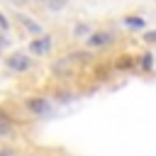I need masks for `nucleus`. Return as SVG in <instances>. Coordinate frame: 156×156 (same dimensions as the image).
Here are the masks:
<instances>
[{
  "mask_svg": "<svg viewBox=\"0 0 156 156\" xmlns=\"http://www.w3.org/2000/svg\"><path fill=\"white\" fill-rule=\"evenodd\" d=\"M24 107L34 115V117H46V115H51V102H49V98H27L24 100Z\"/></svg>",
  "mask_w": 156,
  "mask_h": 156,
  "instance_id": "f257e3e1",
  "label": "nucleus"
},
{
  "mask_svg": "<svg viewBox=\"0 0 156 156\" xmlns=\"http://www.w3.org/2000/svg\"><path fill=\"white\" fill-rule=\"evenodd\" d=\"M5 66H7L10 71H15V73H24V71H29L32 58H29L27 54H22V51H15V54H10V56L5 58Z\"/></svg>",
  "mask_w": 156,
  "mask_h": 156,
  "instance_id": "f03ea898",
  "label": "nucleus"
},
{
  "mask_svg": "<svg viewBox=\"0 0 156 156\" xmlns=\"http://www.w3.org/2000/svg\"><path fill=\"white\" fill-rule=\"evenodd\" d=\"M29 51H32V54H37V56L49 54V51H51V37H49V34H41L39 39H34V41L29 44Z\"/></svg>",
  "mask_w": 156,
  "mask_h": 156,
  "instance_id": "7ed1b4c3",
  "label": "nucleus"
},
{
  "mask_svg": "<svg viewBox=\"0 0 156 156\" xmlns=\"http://www.w3.org/2000/svg\"><path fill=\"white\" fill-rule=\"evenodd\" d=\"M110 41H112L110 32H93V34H88V46H93V49H102Z\"/></svg>",
  "mask_w": 156,
  "mask_h": 156,
  "instance_id": "20e7f679",
  "label": "nucleus"
},
{
  "mask_svg": "<svg viewBox=\"0 0 156 156\" xmlns=\"http://www.w3.org/2000/svg\"><path fill=\"white\" fill-rule=\"evenodd\" d=\"M17 20H20V24H22V27H24L29 34H37V37H41V34H44L41 24H39V22H34L29 15H20V12H17Z\"/></svg>",
  "mask_w": 156,
  "mask_h": 156,
  "instance_id": "39448f33",
  "label": "nucleus"
},
{
  "mask_svg": "<svg viewBox=\"0 0 156 156\" xmlns=\"http://www.w3.org/2000/svg\"><path fill=\"white\" fill-rule=\"evenodd\" d=\"M136 66H139L144 73H151V71H154V54H151V51L141 54V56L136 58Z\"/></svg>",
  "mask_w": 156,
  "mask_h": 156,
  "instance_id": "423d86ee",
  "label": "nucleus"
},
{
  "mask_svg": "<svg viewBox=\"0 0 156 156\" xmlns=\"http://www.w3.org/2000/svg\"><path fill=\"white\" fill-rule=\"evenodd\" d=\"M136 66V58L134 56H119V61H115V68L117 71H127V68H134Z\"/></svg>",
  "mask_w": 156,
  "mask_h": 156,
  "instance_id": "0eeeda50",
  "label": "nucleus"
},
{
  "mask_svg": "<svg viewBox=\"0 0 156 156\" xmlns=\"http://www.w3.org/2000/svg\"><path fill=\"white\" fill-rule=\"evenodd\" d=\"M124 24H127V27H132V29H141V27L146 24V20H144V17H139V15H127V17H124Z\"/></svg>",
  "mask_w": 156,
  "mask_h": 156,
  "instance_id": "6e6552de",
  "label": "nucleus"
},
{
  "mask_svg": "<svg viewBox=\"0 0 156 156\" xmlns=\"http://www.w3.org/2000/svg\"><path fill=\"white\" fill-rule=\"evenodd\" d=\"M15 136V124L12 122H0V141Z\"/></svg>",
  "mask_w": 156,
  "mask_h": 156,
  "instance_id": "1a4fd4ad",
  "label": "nucleus"
},
{
  "mask_svg": "<svg viewBox=\"0 0 156 156\" xmlns=\"http://www.w3.org/2000/svg\"><path fill=\"white\" fill-rule=\"evenodd\" d=\"M41 2H44V5L49 7V10H54V12H56V10L66 7V2H68V0H41Z\"/></svg>",
  "mask_w": 156,
  "mask_h": 156,
  "instance_id": "9d476101",
  "label": "nucleus"
},
{
  "mask_svg": "<svg viewBox=\"0 0 156 156\" xmlns=\"http://www.w3.org/2000/svg\"><path fill=\"white\" fill-rule=\"evenodd\" d=\"M0 122H12V117H10V112L0 105Z\"/></svg>",
  "mask_w": 156,
  "mask_h": 156,
  "instance_id": "9b49d317",
  "label": "nucleus"
},
{
  "mask_svg": "<svg viewBox=\"0 0 156 156\" xmlns=\"http://www.w3.org/2000/svg\"><path fill=\"white\" fill-rule=\"evenodd\" d=\"M0 29H2V32H7V29H10V22H7V17H5L2 12H0Z\"/></svg>",
  "mask_w": 156,
  "mask_h": 156,
  "instance_id": "f8f14e48",
  "label": "nucleus"
},
{
  "mask_svg": "<svg viewBox=\"0 0 156 156\" xmlns=\"http://www.w3.org/2000/svg\"><path fill=\"white\" fill-rule=\"evenodd\" d=\"M144 41H146V44H154V41H156V32H146V34H144Z\"/></svg>",
  "mask_w": 156,
  "mask_h": 156,
  "instance_id": "ddd939ff",
  "label": "nucleus"
},
{
  "mask_svg": "<svg viewBox=\"0 0 156 156\" xmlns=\"http://www.w3.org/2000/svg\"><path fill=\"white\" fill-rule=\"evenodd\" d=\"M76 34H88V24H76Z\"/></svg>",
  "mask_w": 156,
  "mask_h": 156,
  "instance_id": "4468645a",
  "label": "nucleus"
},
{
  "mask_svg": "<svg viewBox=\"0 0 156 156\" xmlns=\"http://www.w3.org/2000/svg\"><path fill=\"white\" fill-rule=\"evenodd\" d=\"M0 156H15L12 149H0Z\"/></svg>",
  "mask_w": 156,
  "mask_h": 156,
  "instance_id": "2eb2a0df",
  "label": "nucleus"
},
{
  "mask_svg": "<svg viewBox=\"0 0 156 156\" xmlns=\"http://www.w3.org/2000/svg\"><path fill=\"white\" fill-rule=\"evenodd\" d=\"M10 2H12V5H24L27 0H10Z\"/></svg>",
  "mask_w": 156,
  "mask_h": 156,
  "instance_id": "dca6fc26",
  "label": "nucleus"
}]
</instances>
